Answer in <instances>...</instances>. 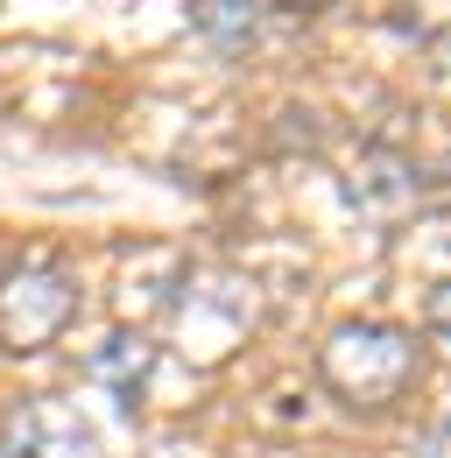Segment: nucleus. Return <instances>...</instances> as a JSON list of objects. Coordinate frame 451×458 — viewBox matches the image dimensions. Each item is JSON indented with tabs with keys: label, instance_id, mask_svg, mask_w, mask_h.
<instances>
[{
	"label": "nucleus",
	"instance_id": "1",
	"mask_svg": "<svg viewBox=\"0 0 451 458\" xmlns=\"http://www.w3.org/2000/svg\"><path fill=\"white\" fill-rule=\"evenodd\" d=\"M423 352L402 325H374V318H353L338 325L325 352H318V381L332 388L345 409H388L409 381H416Z\"/></svg>",
	"mask_w": 451,
	"mask_h": 458
},
{
	"label": "nucleus",
	"instance_id": "2",
	"mask_svg": "<svg viewBox=\"0 0 451 458\" xmlns=\"http://www.w3.org/2000/svg\"><path fill=\"white\" fill-rule=\"evenodd\" d=\"M78 318V276L56 261H29L0 283V345L7 352H43Z\"/></svg>",
	"mask_w": 451,
	"mask_h": 458
},
{
	"label": "nucleus",
	"instance_id": "3",
	"mask_svg": "<svg viewBox=\"0 0 451 458\" xmlns=\"http://www.w3.org/2000/svg\"><path fill=\"white\" fill-rule=\"evenodd\" d=\"M0 458H106V445H99V430H92V416L78 402L36 395L7 416Z\"/></svg>",
	"mask_w": 451,
	"mask_h": 458
},
{
	"label": "nucleus",
	"instance_id": "4",
	"mask_svg": "<svg viewBox=\"0 0 451 458\" xmlns=\"http://www.w3.org/2000/svg\"><path fill=\"white\" fill-rule=\"evenodd\" d=\"M191 21L219 57H247L261 43V7L254 0H191Z\"/></svg>",
	"mask_w": 451,
	"mask_h": 458
},
{
	"label": "nucleus",
	"instance_id": "5",
	"mask_svg": "<svg viewBox=\"0 0 451 458\" xmlns=\"http://www.w3.org/2000/svg\"><path fill=\"white\" fill-rule=\"evenodd\" d=\"M416 191H423V176H416V163H402V156H367L360 170H353V198L367 205V212H409L416 205Z\"/></svg>",
	"mask_w": 451,
	"mask_h": 458
},
{
	"label": "nucleus",
	"instance_id": "6",
	"mask_svg": "<svg viewBox=\"0 0 451 458\" xmlns=\"http://www.w3.org/2000/svg\"><path fill=\"white\" fill-rule=\"evenodd\" d=\"M156 374V345L141 332H106L92 352V381H106L113 395H141V381Z\"/></svg>",
	"mask_w": 451,
	"mask_h": 458
},
{
	"label": "nucleus",
	"instance_id": "7",
	"mask_svg": "<svg viewBox=\"0 0 451 458\" xmlns=\"http://www.w3.org/2000/svg\"><path fill=\"white\" fill-rule=\"evenodd\" d=\"M423 318H430V339H438V352L451 360V283L430 289V310H423Z\"/></svg>",
	"mask_w": 451,
	"mask_h": 458
},
{
	"label": "nucleus",
	"instance_id": "8",
	"mask_svg": "<svg viewBox=\"0 0 451 458\" xmlns=\"http://www.w3.org/2000/svg\"><path fill=\"white\" fill-rule=\"evenodd\" d=\"M416 458H451V423H438V430L416 445Z\"/></svg>",
	"mask_w": 451,
	"mask_h": 458
}]
</instances>
